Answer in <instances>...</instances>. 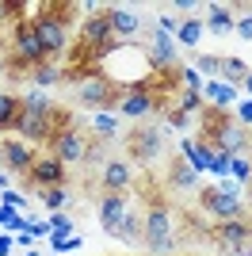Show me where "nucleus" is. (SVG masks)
Instances as JSON below:
<instances>
[{
	"mask_svg": "<svg viewBox=\"0 0 252 256\" xmlns=\"http://www.w3.org/2000/svg\"><path fill=\"white\" fill-rule=\"evenodd\" d=\"M46 50H42L38 34H34L31 20H20L16 23V31H12V50H8V69L12 73H31L38 65H46Z\"/></svg>",
	"mask_w": 252,
	"mask_h": 256,
	"instance_id": "nucleus-1",
	"label": "nucleus"
},
{
	"mask_svg": "<svg viewBox=\"0 0 252 256\" xmlns=\"http://www.w3.org/2000/svg\"><path fill=\"white\" fill-rule=\"evenodd\" d=\"M142 245L153 256H164L172 248V210H168V203H149V210L142 214Z\"/></svg>",
	"mask_w": 252,
	"mask_h": 256,
	"instance_id": "nucleus-2",
	"label": "nucleus"
},
{
	"mask_svg": "<svg viewBox=\"0 0 252 256\" xmlns=\"http://www.w3.org/2000/svg\"><path fill=\"white\" fill-rule=\"evenodd\" d=\"M31 27H34V34H38L46 58H62V54L69 50V20H65V16H58V12H42V16L31 20Z\"/></svg>",
	"mask_w": 252,
	"mask_h": 256,
	"instance_id": "nucleus-3",
	"label": "nucleus"
},
{
	"mask_svg": "<svg viewBox=\"0 0 252 256\" xmlns=\"http://www.w3.org/2000/svg\"><path fill=\"white\" fill-rule=\"evenodd\" d=\"M88 150H92V138H88L80 126H69V122H65L62 130H54V157L62 160V164H84V160H88Z\"/></svg>",
	"mask_w": 252,
	"mask_h": 256,
	"instance_id": "nucleus-4",
	"label": "nucleus"
},
{
	"mask_svg": "<svg viewBox=\"0 0 252 256\" xmlns=\"http://www.w3.org/2000/svg\"><path fill=\"white\" fill-rule=\"evenodd\" d=\"M73 96H76L80 107H115L122 92H118V84H111L107 76H84Z\"/></svg>",
	"mask_w": 252,
	"mask_h": 256,
	"instance_id": "nucleus-5",
	"label": "nucleus"
},
{
	"mask_svg": "<svg viewBox=\"0 0 252 256\" xmlns=\"http://www.w3.org/2000/svg\"><path fill=\"white\" fill-rule=\"evenodd\" d=\"M80 42L92 46V50H100V54H111V50L122 46V38L111 31V23H107L104 12H96V16H88V20L80 23Z\"/></svg>",
	"mask_w": 252,
	"mask_h": 256,
	"instance_id": "nucleus-6",
	"label": "nucleus"
},
{
	"mask_svg": "<svg viewBox=\"0 0 252 256\" xmlns=\"http://www.w3.org/2000/svg\"><path fill=\"white\" fill-rule=\"evenodd\" d=\"M210 130H214V142H218V150L226 157H241L248 150V134H244V126H237V118L218 115V122H210Z\"/></svg>",
	"mask_w": 252,
	"mask_h": 256,
	"instance_id": "nucleus-7",
	"label": "nucleus"
},
{
	"mask_svg": "<svg viewBox=\"0 0 252 256\" xmlns=\"http://www.w3.org/2000/svg\"><path fill=\"white\" fill-rule=\"evenodd\" d=\"M126 146H130V157L142 160V164H149V160H157V153L164 150V138H160V126H138L130 138H126Z\"/></svg>",
	"mask_w": 252,
	"mask_h": 256,
	"instance_id": "nucleus-8",
	"label": "nucleus"
},
{
	"mask_svg": "<svg viewBox=\"0 0 252 256\" xmlns=\"http://www.w3.org/2000/svg\"><path fill=\"white\" fill-rule=\"evenodd\" d=\"M115 107L122 111L126 118H146L149 111H157V96H153L146 84H130L122 96H118V104H115Z\"/></svg>",
	"mask_w": 252,
	"mask_h": 256,
	"instance_id": "nucleus-9",
	"label": "nucleus"
},
{
	"mask_svg": "<svg viewBox=\"0 0 252 256\" xmlns=\"http://www.w3.org/2000/svg\"><path fill=\"white\" fill-rule=\"evenodd\" d=\"M16 130H20V142H27V146H42V142H54V115H31V111H20V122H16Z\"/></svg>",
	"mask_w": 252,
	"mask_h": 256,
	"instance_id": "nucleus-10",
	"label": "nucleus"
},
{
	"mask_svg": "<svg viewBox=\"0 0 252 256\" xmlns=\"http://www.w3.org/2000/svg\"><path fill=\"white\" fill-rule=\"evenodd\" d=\"M202 206H206L210 214H214V222H230V218H244V206L237 195L230 192H214V188H206L202 192Z\"/></svg>",
	"mask_w": 252,
	"mask_h": 256,
	"instance_id": "nucleus-11",
	"label": "nucleus"
},
{
	"mask_svg": "<svg viewBox=\"0 0 252 256\" xmlns=\"http://www.w3.org/2000/svg\"><path fill=\"white\" fill-rule=\"evenodd\" d=\"M65 180H69V176H65V164L58 157H38L34 160V168H31V176H27V184H31V188H65Z\"/></svg>",
	"mask_w": 252,
	"mask_h": 256,
	"instance_id": "nucleus-12",
	"label": "nucleus"
},
{
	"mask_svg": "<svg viewBox=\"0 0 252 256\" xmlns=\"http://www.w3.org/2000/svg\"><path fill=\"white\" fill-rule=\"evenodd\" d=\"M214 241H218L222 248H230V252H237V248H244L252 241V230L244 218H230V222H214Z\"/></svg>",
	"mask_w": 252,
	"mask_h": 256,
	"instance_id": "nucleus-13",
	"label": "nucleus"
},
{
	"mask_svg": "<svg viewBox=\"0 0 252 256\" xmlns=\"http://www.w3.org/2000/svg\"><path fill=\"white\" fill-rule=\"evenodd\" d=\"M34 146H27V142H20V138H8L4 142V164H8L16 176H31V168H34Z\"/></svg>",
	"mask_w": 252,
	"mask_h": 256,
	"instance_id": "nucleus-14",
	"label": "nucleus"
},
{
	"mask_svg": "<svg viewBox=\"0 0 252 256\" xmlns=\"http://www.w3.org/2000/svg\"><path fill=\"white\" fill-rule=\"evenodd\" d=\"M126 214H130V199L115 195V192H104V199H100V226H104L107 234H115Z\"/></svg>",
	"mask_w": 252,
	"mask_h": 256,
	"instance_id": "nucleus-15",
	"label": "nucleus"
},
{
	"mask_svg": "<svg viewBox=\"0 0 252 256\" xmlns=\"http://www.w3.org/2000/svg\"><path fill=\"white\" fill-rule=\"evenodd\" d=\"M130 184H134V168H130L126 160H107L104 164V172H100V188H104V192L126 195Z\"/></svg>",
	"mask_w": 252,
	"mask_h": 256,
	"instance_id": "nucleus-16",
	"label": "nucleus"
},
{
	"mask_svg": "<svg viewBox=\"0 0 252 256\" xmlns=\"http://www.w3.org/2000/svg\"><path fill=\"white\" fill-rule=\"evenodd\" d=\"M104 16H107V23H111V31H115L118 38H134V34H142V27H146V20L130 8H107Z\"/></svg>",
	"mask_w": 252,
	"mask_h": 256,
	"instance_id": "nucleus-17",
	"label": "nucleus"
},
{
	"mask_svg": "<svg viewBox=\"0 0 252 256\" xmlns=\"http://www.w3.org/2000/svg\"><path fill=\"white\" fill-rule=\"evenodd\" d=\"M149 65H153L157 73H172V69L180 65L176 46L168 42V34H157V38H153V46H149Z\"/></svg>",
	"mask_w": 252,
	"mask_h": 256,
	"instance_id": "nucleus-18",
	"label": "nucleus"
},
{
	"mask_svg": "<svg viewBox=\"0 0 252 256\" xmlns=\"http://www.w3.org/2000/svg\"><path fill=\"white\" fill-rule=\"evenodd\" d=\"M168 188H172V192H195V188H199V168L188 164V160H176V164L168 168Z\"/></svg>",
	"mask_w": 252,
	"mask_h": 256,
	"instance_id": "nucleus-19",
	"label": "nucleus"
},
{
	"mask_svg": "<svg viewBox=\"0 0 252 256\" xmlns=\"http://www.w3.org/2000/svg\"><path fill=\"white\" fill-rule=\"evenodd\" d=\"M20 111H23V96H16V92H0V134H4V130H16Z\"/></svg>",
	"mask_w": 252,
	"mask_h": 256,
	"instance_id": "nucleus-20",
	"label": "nucleus"
},
{
	"mask_svg": "<svg viewBox=\"0 0 252 256\" xmlns=\"http://www.w3.org/2000/svg\"><path fill=\"white\" fill-rule=\"evenodd\" d=\"M233 8L230 4H210L206 8V23H202V27H210V31L214 34H226V31H233Z\"/></svg>",
	"mask_w": 252,
	"mask_h": 256,
	"instance_id": "nucleus-21",
	"label": "nucleus"
},
{
	"mask_svg": "<svg viewBox=\"0 0 252 256\" xmlns=\"http://www.w3.org/2000/svg\"><path fill=\"white\" fill-rule=\"evenodd\" d=\"M111 237H118V241H126V245H142V214H126L122 218V226H118Z\"/></svg>",
	"mask_w": 252,
	"mask_h": 256,
	"instance_id": "nucleus-22",
	"label": "nucleus"
},
{
	"mask_svg": "<svg viewBox=\"0 0 252 256\" xmlns=\"http://www.w3.org/2000/svg\"><path fill=\"white\" fill-rule=\"evenodd\" d=\"M38 199L50 206V210H62V206L69 203L73 195H69V188H38Z\"/></svg>",
	"mask_w": 252,
	"mask_h": 256,
	"instance_id": "nucleus-23",
	"label": "nucleus"
},
{
	"mask_svg": "<svg viewBox=\"0 0 252 256\" xmlns=\"http://www.w3.org/2000/svg\"><path fill=\"white\" fill-rule=\"evenodd\" d=\"M23 111H31V115H54V107H50V100L42 96V92H31V96H23Z\"/></svg>",
	"mask_w": 252,
	"mask_h": 256,
	"instance_id": "nucleus-24",
	"label": "nucleus"
},
{
	"mask_svg": "<svg viewBox=\"0 0 252 256\" xmlns=\"http://www.w3.org/2000/svg\"><path fill=\"white\" fill-rule=\"evenodd\" d=\"M222 73L230 76L233 84H241V80H248V65L237 62V58H222Z\"/></svg>",
	"mask_w": 252,
	"mask_h": 256,
	"instance_id": "nucleus-25",
	"label": "nucleus"
},
{
	"mask_svg": "<svg viewBox=\"0 0 252 256\" xmlns=\"http://www.w3.org/2000/svg\"><path fill=\"white\" fill-rule=\"evenodd\" d=\"M176 34H180V42H184V46H195V42H199V34H202V20H188V23H180Z\"/></svg>",
	"mask_w": 252,
	"mask_h": 256,
	"instance_id": "nucleus-26",
	"label": "nucleus"
},
{
	"mask_svg": "<svg viewBox=\"0 0 252 256\" xmlns=\"http://www.w3.org/2000/svg\"><path fill=\"white\" fill-rule=\"evenodd\" d=\"M31 73H34V84H42V88H50V84H58V80H62V73H58L50 62L38 65V69H31Z\"/></svg>",
	"mask_w": 252,
	"mask_h": 256,
	"instance_id": "nucleus-27",
	"label": "nucleus"
},
{
	"mask_svg": "<svg viewBox=\"0 0 252 256\" xmlns=\"http://www.w3.org/2000/svg\"><path fill=\"white\" fill-rule=\"evenodd\" d=\"M195 65H199V73H222V58H214V54L195 58Z\"/></svg>",
	"mask_w": 252,
	"mask_h": 256,
	"instance_id": "nucleus-28",
	"label": "nucleus"
},
{
	"mask_svg": "<svg viewBox=\"0 0 252 256\" xmlns=\"http://www.w3.org/2000/svg\"><path fill=\"white\" fill-rule=\"evenodd\" d=\"M92 130H100V134H104V142H115V122H111V118H92Z\"/></svg>",
	"mask_w": 252,
	"mask_h": 256,
	"instance_id": "nucleus-29",
	"label": "nucleus"
},
{
	"mask_svg": "<svg viewBox=\"0 0 252 256\" xmlns=\"http://www.w3.org/2000/svg\"><path fill=\"white\" fill-rule=\"evenodd\" d=\"M202 96H206V100H218V104H230L233 92H230V88H214V84H210V88H202Z\"/></svg>",
	"mask_w": 252,
	"mask_h": 256,
	"instance_id": "nucleus-30",
	"label": "nucleus"
},
{
	"mask_svg": "<svg viewBox=\"0 0 252 256\" xmlns=\"http://www.w3.org/2000/svg\"><path fill=\"white\" fill-rule=\"evenodd\" d=\"M237 126H248L252 130V100H244V104L237 107Z\"/></svg>",
	"mask_w": 252,
	"mask_h": 256,
	"instance_id": "nucleus-31",
	"label": "nucleus"
},
{
	"mask_svg": "<svg viewBox=\"0 0 252 256\" xmlns=\"http://www.w3.org/2000/svg\"><path fill=\"white\" fill-rule=\"evenodd\" d=\"M50 226H54V230H65V234H69V230H73V218H69V214H62V210H54V214H50Z\"/></svg>",
	"mask_w": 252,
	"mask_h": 256,
	"instance_id": "nucleus-32",
	"label": "nucleus"
},
{
	"mask_svg": "<svg viewBox=\"0 0 252 256\" xmlns=\"http://www.w3.org/2000/svg\"><path fill=\"white\" fill-rule=\"evenodd\" d=\"M230 160H233V172H237L241 180H248V176H252V160H244V157H230Z\"/></svg>",
	"mask_w": 252,
	"mask_h": 256,
	"instance_id": "nucleus-33",
	"label": "nucleus"
},
{
	"mask_svg": "<svg viewBox=\"0 0 252 256\" xmlns=\"http://www.w3.org/2000/svg\"><path fill=\"white\" fill-rule=\"evenodd\" d=\"M199 92H184V100H180V107H184V111H195V107H199Z\"/></svg>",
	"mask_w": 252,
	"mask_h": 256,
	"instance_id": "nucleus-34",
	"label": "nucleus"
},
{
	"mask_svg": "<svg viewBox=\"0 0 252 256\" xmlns=\"http://www.w3.org/2000/svg\"><path fill=\"white\" fill-rule=\"evenodd\" d=\"M233 27H237V31H241L244 38H252V16H244V20H237V23H233Z\"/></svg>",
	"mask_w": 252,
	"mask_h": 256,
	"instance_id": "nucleus-35",
	"label": "nucleus"
},
{
	"mask_svg": "<svg viewBox=\"0 0 252 256\" xmlns=\"http://www.w3.org/2000/svg\"><path fill=\"white\" fill-rule=\"evenodd\" d=\"M4 203H12V206H23V199L16 192H4Z\"/></svg>",
	"mask_w": 252,
	"mask_h": 256,
	"instance_id": "nucleus-36",
	"label": "nucleus"
},
{
	"mask_svg": "<svg viewBox=\"0 0 252 256\" xmlns=\"http://www.w3.org/2000/svg\"><path fill=\"white\" fill-rule=\"evenodd\" d=\"M4 20H12V8L4 4V0H0V27H4Z\"/></svg>",
	"mask_w": 252,
	"mask_h": 256,
	"instance_id": "nucleus-37",
	"label": "nucleus"
},
{
	"mask_svg": "<svg viewBox=\"0 0 252 256\" xmlns=\"http://www.w3.org/2000/svg\"><path fill=\"white\" fill-rule=\"evenodd\" d=\"M237 256H252V241H248L244 248H237Z\"/></svg>",
	"mask_w": 252,
	"mask_h": 256,
	"instance_id": "nucleus-38",
	"label": "nucleus"
},
{
	"mask_svg": "<svg viewBox=\"0 0 252 256\" xmlns=\"http://www.w3.org/2000/svg\"><path fill=\"white\" fill-rule=\"evenodd\" d=\"M0 160H4V142H0Z\"/></svg>",
	"mask_w": 252,
	"mask_h": 256,
	"instance_id": "nucleus-39",
	"label": "nucleus"
},
{
	"mask_svg": "<svg viewBox=\"0 0 252 256\" xmlns=\"http://www.w3.org/2000/svg\"><path fill=\"white\" fill-rule=\"evenodd\" d=\"M248 203H252V184H248Z\"/></svg>",
	"mask_w": 252,
	"mask_h": 256,
	"instance_id": "nucleus-40",
	"label": "nucleus"
},
{
	"mask_svg": "<svg viewBox=\"0 0 252 256\" xmlns=\"http://www.w3.org/2000/svg\"><path fill=\"white\" fill-rule=\"evenodd\" d=\"M248 92H252V73H248Z\"/></svg>",
	"mask_w": 252,
	"mask_h": 256,
	"instance_id": "nucleus-41",
	"label": "nucleus"
},
{
	"mask_svg": "<svg viewBox=\"0 0 252 256\" xmlns=\"http://www.w3.org/2000/svg\"><path fill=\"white\" fill-rule=\"evenodd\" d=\"M0 188H4V176H0Z\"/></svg>",
	"mask_w": 252,
	"mask_h": 256,
	"instance_id": "nucleus-42",
	"label": "nucleus"
},
{
	"mask_svg": "<svg viewBox=\"0 0 252 256\" xmlns=\"http://www.w3.org/2000/svg\"><path fill=\"white\" fill-rule=\"evenodd\" d=\"M248 230H252V218H248Z\"/></svg>",
	"mask_w": 252,
	"mask_h": 256,
	"instance_id": "nucleus-43",
	"label": "nucleus"
},
{
	"mask_svg": "<svg viewBox=\"0 0 252 256\" xmlns=\"http://www.w3.org/2000/svg\"><path fill=\"white\" fill-rule=\"evenodd\" d=\"M31 256H38V252H31Z\"/></svg>",
	"mask_w": 252,
	"mask_h": 256,
	"instance_id": "nucleus-44",
	"label": "nucleus"
},
{
	"mask_svg": "<svg viewBox=\"0 0 252 256\" xmlns=\"http://www.w3.org/2000/svg\"><path fill=\"white\" fill-rule=\"evenodd\" d=\"M149 256H153V252H149Z\"/></svg>",
	"mask_w": 252,
	"mask_h": 256,
	"instance_id": "nucleus-45",
	"label": "nucleus"
}]
</instances>
